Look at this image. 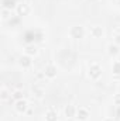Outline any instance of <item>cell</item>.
Returning <instances> with one entry per match:
<instances>
[{
  "label": "cell",
  "mask_w": 120,
  "mask_h": 121,
  "mask_svg": "<svg viewBox=\"0 0 120 121\" xmlns=\"http://www.w3.org/2000/svg\"><path fill=\"white\" fill-rule=\"evenodd\" d=\"M17 6H18L17 0H3V9L13 10V9H17Z\"/></svg>",
  "instance_id": "obj_11"
},
{
  "label": "cell",
  "mask_w": 120,
  "mask_h": 121,
  "mask_svg": "<svg viewBox=\"0 0 120 121\" xmlns=\"http://www.w3.org/2000/svg\"><path fill=\"white\" fill-rule=\"evenodd\" d=\"M76 111H78V108L74 106V104H69L66 108H65V116L68 117V118H72V117H76Z\"/></svg>",
  "instance_id": "obj_10"
},
{
  "label": "cell",
  "mask_w": 120,
  "mask_h": 121,
  "mask_svg": "<svg viewBox=\"0 0 120 121\" xmlns=\"http://www.w3.org/2000/svg\"><path fill=\"white\" fill-rule=\"evenodd\" d=\"M7 91H6V89H1V99H7Z\"/></svg>",
  "instance_id": "obj_17"
},
{
  "label": "cell",
  "mask_w": 120,
  "mask_h": 121,
  "mask_svg": "<svg viewBox=\"0 0 120 121\" xmlns=\"http://www.w3.org/2000/svg\"><path fill=\"white\" fill-rule=\"evenodd\" d=\"M116 38H117V39H116V41H117V42H120V35H117V37H116Z\"/></svg>",
  "instance_id": "obj_18"
},
{
  "label": "cell",
  "mask_w": 120,
  "mask_h": 121,
  "mask_svg": "<svg viewBox=\"0 0 120 121\" xmlns=\"http://www.w3.org/2000/svg\"><path fill=\"white\" fill-rule=\"evenodd\" d=\"M76 118L79 121H86L89 118V110L85 108V107H79L78 111H76Z\"/></svg>",
  "instance_id": "obj_5"
},
{
  "label": "cell",
  "mask_w": 120,
  "mask_h": 121,
  "mask_svg": "<svg viewBox=\"0 0 120 121\" xmlns=\"http://www.w3.org/2000/svg\"><path fill=\"white\" fill-rule=\"evenodd\" d=\"M90 34L95 37V38H99V37H102L103 35V30H102V27H92V30H90Z\"/></svg>",
  "instance_id": "obj_13"
},
{
  "label": "cell",
  "mask_w": 120,
  "mask_h": 121,
  "mask_svg": "<svg viewBox=\"0 0 120 121\" xmlns=\"http://www.w3.org/2000/svg\"><path fill=\"white\" fill-rule=\"evenodd\" d=\"M1 14H3V18L7 20V18H11V10H7V9H1Z\"/></svg>",
  "instance_id": "obj_15"
},
{
  "label": "cell",
  "mask_w": 120,
  "mask_h": 121,
  "mask_svg": "<svg viewBox=\"0 0 120 121\" xmlns=\"http://www.w3.org/2000/svg\"><path fill=\"white\" fill-rule=\"evenodd\" d=\"M32 93H35L37 96H41V94H42V89H38V87L35 86V87H32Z\"/></svg>",
  "instance_id": "obj_16"
},
{
  "label": "cell",
  "mask_w": 120,
  "mask_h": 121,
  "mask_svg": "<svg viewBox=\"0 0 120 121\" xmlns=\"http://www.w3.org/2000/svg\"><path fill=\"white\" fill-rule=\"evenodd\" d=\"M18 65H20L23 69H28V68H31V65H32L31 56H30V55H27V54L21 55V56L18 58Z\"/></svg>",
  "instance_id": "obj_2"
},
{
  "label": "cell",
  "mask_w": 120,
  "mask_h": 121,
  "mask_svg": "<svg viewBox=\"0 0 120 121\" xmlns=\"http://www.w3.org/2000/svg\"><path fill=\"white\" fill-rule=\"evenodd\" d=\"M119 52H120V49H119V45L117 44H109L107 45V54L110 56H117Z\"/></svg>",
  "instance_id": "obj_7"
},
{
  "label": "cell",
  "mask_w": 120,
  "mask_h": 121,
  "mask_svg": "<svg viewBox=\"0 0 120 121\" xmlns=\"http://www.w3.org/2000/svg\"><path fill=\"white\" fill-rule=\"evenodd\" d=\"M37 52H38V49H37V47H35L34 44H31V45H27V47H26V54H27V55L32 56V55H37Z\"/></svg>",
  "instance_id": "obj_12"
},
{
  "label": "cell",
  "mask_w": 120,
  "mask_h": 121,
  "mask_svg": "<svg viewBox=\"0 0 120 121\" xmlns=\"http://www.w3.org/2000/svg\"><path fill=\"white\" fill-rule=\"evenodd\" d=\"M44 75H45L47 78H50V79L55 78V76H57V68H55L52 63L47 65V66H45V70H44Z\"/></svg>",
  "instance_id": "obj_6"
},
{
  "label": "cell",
  "mask_w": 120,
  "mask_h": 121,
  "mask_svg": "<svg viewBox=\"0 0 120 121\" xmlns=\"http://www.w3.org/2000/svg\"><path fill=\"white\" fill-rule=\"evenodd\" d=\"M69 35H71L72 38H83L85 30H83V27H81V26H75V27H72V28L69 30Z\"/></svg>",
  "instance_id": "obj_3"
},
{
  "label": "cell",
  "mask_w": 120,
  "mask_h": 121,
  "mask_svg": "<svg viewBox=\"0 0 120 121\" xmlns=\"http://www.w3.org/2000/svg\"><path fill=\"white\" fill-rule=\"evenodd\" d=\"M16 111L17 113H20V114H23V113H26L27 111V108H28V103L24 100V99H18L17 101H16Z\"/></svg>",
  "instance_id": "obj_4"
},
{
  "label": "cell",
  "mask_w": 120,
  "mask_h": 121,
  "mask_svg": "<svg viewBox=\"0 0 120 121\" xmlns=\"http://www.w3.org/2000/svg\"><path fill=\"white\" fill-rule=\"evenodd\" d=\"M103 121H113V120H112V118H105Z\"/></svg>",
  "instance_id": "obj_19"
},
{
  "label": "cell",
  "mask_w": 120,
  "mask_h": 121,
  "mask_svg": "<svg viewBox=\"0 0 120 121\" xmlns=\"http://www.w3.org/2000/svg\"><path fill=\"white\" fill-rule=\"evenodd\" d=\"M100 75H102V69H100V66L97 65V63H92L89 66V76L92 79H99L100 78Z\"/></svg>",
  "instance_id": "obj_1"
},
{
  "label": "cell",
  "mask_w": 120,
  "mask_h": 121,
  "mask_svg": "<svg viewBox=\"0 0 120 121\" xmlns=\"http://www.w3.org/2000/svg\"><path fill=\"white\" fill-rule=\"evenodd\" d=\"M113 73H116V75H120V60H115L113 62Z\"/></svg>",
  "instance_id": "obj_14"
},
{
  "label": "cell",
  "mask_w": 120,
  "mask_h": 121,
  "mask_svg": "<svg viewBox=\"0 0 120 121\" xmlns=\"http://www.w3.org/2000/svg\"><path fill=\"white\" fill-rule=\"evenodd\" d=\"M16 11H17V16H26V14L30 11V9H28L27 4H24V3H18Z\"/></svg>",
  "instance_id": "obj_9"
},
{
  "label": "cell",
  "mask_w": 120,
  "mask_h": 121,
  "mask_svg": "<svg viewBox=\"0 0 120 121\" xmlns=\"http://www.w3.org/2000/svg\"><path fill=\"white\" fill-rule=\"evenodd\" d=\"M45 121H58V113L54 108H50L45 113Z\"/></svg>",
  "instance_id": "obj_8"
}]
</instances>
